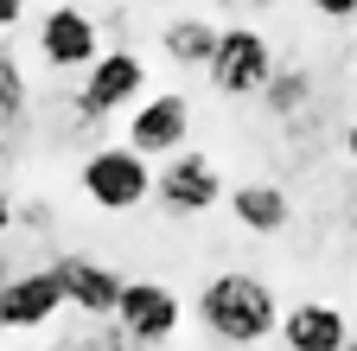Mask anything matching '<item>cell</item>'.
<instances>
[{
    "label": "cell",
    "instance_id": "cell-15",
    "mask_svg": "<svg viewBox=\"0 0 357 351\" xmlns=\"http://www.w3.org/2000/svg\"><path fill=\"white\" fill-rule=\"evenodd\" d=\"M306 103V70H275L268 77V109L275 115H294Z\"/></svg>",
    "mask_w": 357,
    "mask_h": 351
},
{
    "label": "cell",
    "instance_id": "cell-10",
    "mask_svg": "<svg viewBox=\"0 0 357 351\" xmlns=\"http://www.w3.org/2000/svg\"><path fill=\"white\" fill-rule=\"evenodd\" d=\"M52 275H58V294H64V306H77L83 320H115V300H121V275L109 269V262H96V255H58L52 262Z\"/></svg>",
    "mask_w": 357,
    "mask_h": 351
},
{
    "label": "cell",
    "instance_id": "cell-2",
    "mask_svg": "<svg viewBox=\"0 0 357 351\" xmlns=\"http://www.w3.org/2000/svg\"><path fill=\"white\" fill-rule=\"evenodd\" d=\"M83 198L96 211H134L153 198V166L134 147H96L83 160Z\"/></svg>",
    "mask_w": 357,
    "mask_h": 351
},
{
    "label": "cell",
    "instance_id": "cell-14",
    "mask_svg": "<svg viewBox=\"0 0 357 351\" xmlns=\"http://www.w3.org/2000/svg\"><path fill=\"white\" fill-rule=\"evenodd\" d=\"M26 70H20V58L0 45V128H20L26 121Z\"/></svg>",
    "mask_w": 357,
    "mask_h": 351
},
{
    "label": "cell",
    "instance_id": "cell-1",
    "mask_svg": "<svg viewBox=\"0 0 357 351\" xmlns=\"http://www.w3.org/2000/svg\"><path fill=\"white\" fill-rule=\"evenodd\" d=\"M198 320H204V332L217 345H261L281 326V300H275V287L261 275L223 269V275H211L198 287Z\"/></svg>",
    "mask_w": 357,
    "mask_h": 351
},
{
    "label": "cell",
    "instance_id": "cell-13",
    "mask_svg": "<svg viewBox=\"0 0 357 351\" xmlns=\"http://www.w3.org/2000/svg\"><path fill=\"white\" fill-rule=\"evenodd\" d=\"M160 45H166L172 64H211V52H217V26H211V20H172V26L160 32Z\"/></svg>",
    "mask_w": 357,
    "mask_h": 351
},
{
    "label": "cell",
    "instance_id": "cell-16",
    "mask_svg": "<svg viewBox=\"0 0 357 351\" xmlns=\"http://www.w3.org/2000/svg\"><path fill=\"white\" fill-rule=\"evenodd\" d=\"M312 13H319V20H351L357 0H312Z\"/></svg>",
    "mask_w": 357,
    "mask_h": 351
},
{
    "label": "cell",
    "instance_id": "cell-19",
    "mask_svg": "<svg viewBox=\"0 0 357 351\" xmlns=\"http://www.w3.org/2000/svg\"><path fill=\"white\" fill-rule=\"evenodd\" d=\"M344 154H351V166H357V121L344 128Z\"/></svg>",
    "mask_w": 357,
    "mask_h": 351
},
{
    "label": "cell",
    "instance_id": "cell-11",
    "mask_svg": "<svg viewBox=\"0 0 357 351\" xmlns=\"http://www.w3.org/2000/svg\"><path fill=\"white\" fill-rule=\"evenodd\" d=\"M275 332H281L287 351H344V345H351L344 313H338V306H326V300H300V306H287V320H281Z\"/></svg>",
    "mask_w": 357,
    "mask_h": 351
},
{
    "label": "cell",
    "instance_id": "cell-21",
    "mask_svg": "<svg viewBox=\"0 0 357 351\" xmlns=\"http://www.w3.org/2000/svg\"><path fill=\"white\" fill-rule=\"evenodd\" d=\"M223 7H230V13H236V7H268V0H223Z\"/></svg>",
    "mask_w": 357,
    "mask_h": 351
},
{
    "label": "cell",
    "instance_id": "cell-4",
    "mask_svg": "<svg viewBox=\"0 0 357 351\" xmlns=\"http://www.w3.org/2000/svg\"><path fill=\"white\" fill-rule=\"evenodd\" d=\"M204 70L217 83V96H255L275 77V45L255 26H230V32H217V52H211Z\"/></svg>",
    "mask_w": 357,
    "mask_h": 351
},
{
    "label": "cell",
    "instance_id": "cell-3",
    "mask_svg": "<svg viewBox=\"0 0 357 351\" xmlns=\"http://www.w3.org/2000/svg\"><path fill=\"white\" fill-rule=\"evenodd\" d=\"M141 90H147V64L134 58V52H121V45H115V52H102L96 64L83 70L70 109H77V121H109L115 109H128Z\"/></svg>",
    "mask_w": 357,
    "mask_h": 351
},
{
    "label": "cell",
    "instance_id": "cell-6",
    "mask_svg": "<svg viewBox=\"0 0 357 351\" xmlns=\"http://www.w3.org/2000/svg\"><path fill=\"white\" fill-rule=\"evenodd\" d=\"M153 198H160L172 217H198V211H211V204L223 198V172H217L211 154L178 147V154H166V166L153 172Z\"/></svg>",
    "mask_w": 357,
    "mask_h": 351
},
{
    "label": "cell",
    "instance_id": "cell-9",
    "mask_svg": "<svg viewBox=\"0 0 357 351\" xmlns=\"http://www.w3.org/2000/svg\"><path fill=\"white\" fill-rule=\"evenodd\" d=\"M185 135H192V103L185 96H147V103H134L121 147H134L141 160H166L185 147Z\"/></svg>",
    "mask_w": 357,
    "mask_h": 351
},
{
    "label": "cell",
    "instance_id": "cell-5",
    "mask_svg": "<svg viewBox=\"0 0 357 351\" xmlns=\"http://www.w3.org/2000/svg\"><path fill=\"white\" fill-rule=\"evenodd\" d=\"M102 52H109V45H102L96 20H89L83 7H70V0L38 20V58H45V70H58V77H83Z\"/></svg>",
    "mask_w": 357,
    "mask_h": 351
},
{
    "label": "cell",
    "instance_id": "cell-20",
    "mask_svg": "<svg viewBox=\"0 0 357 351\" xmlns=\"http://www.w3.org/2000/svg\"><path fill=\"white\" fill-rule=\"evenodd\" d=\"M109 345H115V338H96V345H83V338H77V345H64V351H109Z\"/></svg>",
    "mask_w": 357,
    "mask_h": 351
},
{
    "label": "cell",
    "instance_id": "cell-12",
    "mask_svg": "<svg viewBox=\"0 0 357 351\" xmlns=\"http://www.w3.org/2000/svg\"><path fill=\"white\" fill-rule=\"evenodd\" d=\"M236 224L243 230H255V237H275V230H287L294 224V204H287V192L281 186H236Z\"/></svg>",
    "mask_w": 357,
    "mask_h": 351
},
{
    "label": "cell",
    "instance_id": "cell-7",
    "mask_svg": "<svg viewBox=\"0 0 357 351\" xmlns=\"http://www.w3.org/2000/svg\"><path fill=\"white\" fill-rule=\"evenodd\" d=\"M115 332L128 345H166L178 332V294L166 281H121L115 300Z\"/></svg>",
    "mask_w": 357,
    "mask_h": 351
},
{
    "label": "cell",
    "instance_id": "cell-17",
    "mask_svg": "<svg viewBox=\"0 0 357 351\" xmlns=\"http://www.w3.org/2000/svg\"><path fill=\"white\" fill-rule=\"evenodd\" d=\"M26 20V0H0V32H13Z\"/></svg>",
    "mask_w": 357,
    "mask_h": 351
},
{
    "label": "cell",
    "instance_id": "cell-8",
    "mask_svg": "<svg viewBox=\"0 0 357 351\" xmlns=\"http://www.w3.org/2000/svg\"><path fill=\"white\" fill-rule=\"evenodd\" d=\"M64 313V294L52 269H13L0 281V332H45Z\"/></svg>",
    "mask_w": 357,
    "mask_h": 351
},
{
    "label": "cell",
    "instance_id": "cell-18",
    "mask_svg": "<svg viewBox=\"0 0 357 351\" xmlns=\"http://www.w3.org/2000/svg\"><path fill=\"white\" fill-rule=\"evenodd\" d=\"M13 224H20V211H13V192H7V186H0V237H7Z\"/></svg>",
    "mask_w": 357,
    "mask_h": 351
}]
</instances>
